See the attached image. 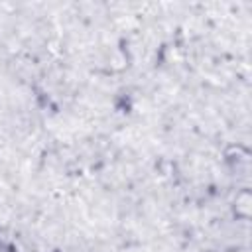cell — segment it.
Segmentation results:
<instances>
[{
  "label": "cell",
  "instance_id": "cell-1",
  "mask_svg": "<svg viewBox=\"0 0 252 252\" xmlns=\"http://www.w3.org/2000/svg\"><path fill=\"white\" fill-rule=\"evenodd\" d=\"M236 213L240 217H248V213H250V195H248V191H242V193L236 195Z\"/></svg>",
  "mask_w": 252,
  "mask_h": 252
}]
</instances>
